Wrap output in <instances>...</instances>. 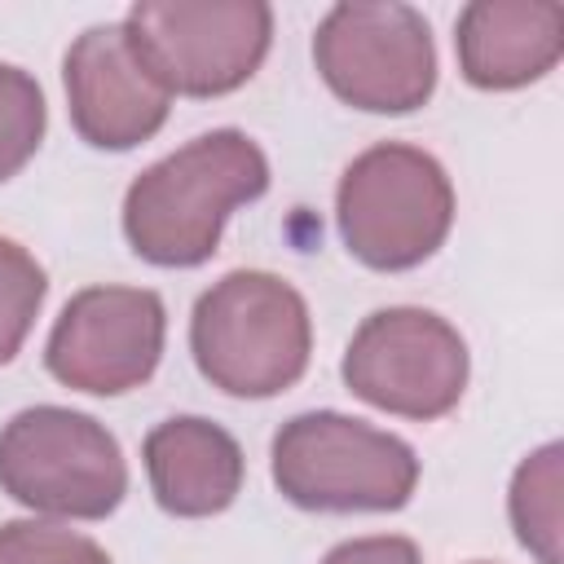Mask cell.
<instances>
[{"label": "cell", "instance_id": "1", "mask_svg": "<svg viewBox=\"0 0 564 564\" xmlns=\"http://www.w3.org/2000/svg\"><path fill=\"white\" fill-rule=\"evenodd\" d=\"M269 189L264 150L238 128H212L150 163L123 194V238L159 269H194L216 256L234 207Z\"/></svg>", "mask_w": 564, "mask_h": 564}, {"label": "cell", "instance_id": "2", "mask_svg": "<svg viewBox=\"0 0 564 564\" xmlns=\"http://www.w3.org/2000/svg\"><path fill=\"white\" fill-rule=\"evenodd\" d=\"M189 352L198 375L225 397H278L308 370V304L269 269H234L194 300Z\"/></svg>", "mask_w": 564, "mask_h": 564}, {"label": "cell", "instance_id": "3", "mask_svg": "<svg viewBox=\"0 0 564 564\" xmlns=\"http://www.w3.org/2000/svg\"><path fill=\"white\" fill-rule=\"evenodd\" d=\"M278 494L304 511H401L419 489V454L366 419L308 410L286 419L269 445Z\"/></svg>", "mask_w": 564, "mask_h": 564}, {"label": "cell", "instance_id": "4", "mask_svg": "<svg viewBox=\"0 0 564 564\" xmlns=\"http://www.w3.org/2000/svg\"><path fill=\"white\" fill-rule=\"evenodd\" d=\"M335 225L352 260L401 273L432 260L449 238L454 185L436 154L405 141H379L344 167Z\"/></svg>", "mask_w": 564, "mask_h": 564}, {"label": "cell", "instance_id": "5", "mask_svg": "<svg viewBox=\"0 0 564 564\" xmlns=\"http://www.w3.org/2000/svg\"><path fill=\"white\" fill-rule=\"evenodd\" d=\"M0 489L35 516L106 520L128 494V463L93 414L26 405L0 427Z\"/></svg>", "mask_w": 564, "mask_h": 564}, {"label": "cell", "instance_id": "6", "mask_svg": "<svg viewBox=\"0 0 564 564\" xmlns=\"http://www.w3.org/2000/svg\"><path fill=\"white\" fill-rule=\"evenodd\" d=\"M119 26L167 97H225L273 44V9L260 0H137Z\"/></svg>", "mask_w": 564, "mask_h": 564}, {"label": "cell", "instance_id": "7", "mask_svg": "<svg viewBox=\"0 0 564 564\" xmlns=\"http://www.w3.org/2000/svg\"><path fill=\"white\" fill-rule=\"evenodd\" d=\"M313 66L352 110L410 115L436 88L432 26L401 0L330 4L313 31Z\"/></svg>", "mask_w": 564, "mask_h": 564}, {"label": "cell", "instance_id": "8", "mask_svg": "<svg viewBox=\"0 0 564 564\" xmlns=\"http://www.w3.org/2000/svg\"><path fill=\"white\" fill-rule=\"evenodd\" d=\"M344 388L375 410L432 423L449 414L471 375L467 339L432 308H375L348 339L339 361Z\"/></svg>", "mask_w": 564, "mask_h": 564}, {"label": "cell", "instance_id": "9", "mask_svg": "<svg viewBox=\"0 0 564 564\" xmlns=\"http://www.w3.org/2000/svg\"><path fill=\"white\" fill-rule=\"evenodd\" d=\"M167 308L150 286H84L75 291L44 344V366L57 383L93 397L141 388L163 357Z\"/></svg>", "mask_w": 564, "mask_h": 564}, {"label": "cell", "instance_id": "10", "mask_svg": "<svg viewBox=\"0 0 564 564\" xmlns=\"http://www.w3.org/2000/svg\"><path fill=\"white\" fill-rule=\"evenodd\" d=\"M70 128L93 150H132L150 141L172 110V97L128 48L119 22L88 26L62 57Z\"/></svg>", "mask_w": 564, "mask_h": 564}, {"label": "cell", "instance_id": "11", "mask_svg": "<svg viewBox=\"0 0 564 564\" xmlns=\"http://www.w3.org/2000/svg\"><path fill=\"white\" fill-rule=\"evenodd\" d=\"M454 48L471 88H524L560 62L564 9L555 0H471L454 22Z\"/></svg>", "mask_w": 564, "mask_h": 564}, {"label": "cell", "instance_id": "12", "mask_svg": "<svg viewBox=\"0 0 564 564\" xmlns=\"http://www.w3.org/2000/svg\"><path fill=\"white\" fill-rule=\"evenodd\" d=\"M150 494L167 516L203 520L220 516L247 476L242 445L203 414H176L145 432L141 441Z\"/></svg>", "mask_w": 564, "mask_h": 564}, {"label": "cell", "instance_id": "13", "mask_svg": "<svg viewBox=\"0 0 564 564\" xmlns=\"http://www.w3.org/2000/svg\"><path fill=\"white\" fill-rule=\"evenodd\" d=\"M560 458L564 445L546 441L516 467L507 489L511 529L538 564H560Z\"/></svg>", "mask_w": 564, "mask_h": 564}, {"label": "cell", "instance_id": "14", "mask_svg": "<svg viewBox=\"0 0 564 564\" xmlns=\"http://www.w3.org/2000/svg\"><path fill=\"white\" fill-rule=\"evenodd\" d=\"M44 128H48L44 88L35 84L31 70L0 62V185L35 159Z\"/></svg>", "mask_w": 564, "mask_h": 564}, {"label": "cell", "instance_id": "15", "mask_svg": "<svg viewBox=\"0 0 564 564\" xmlns=\"http://www.w3.org/2000/svg\"><path fill=\"white\" fill-rule=\"evenodd\" d=\"M44 295H48L44 264L22 242L0 234V366L13 361L18 348L26 344Z\"/></svg>", "mask_w": 564, "mask_h": 564}, {"label": "cell", "instance_id": "16", "mask_svg": "<svg viewBox=\"0 0 564 564\" xmlns=\"http://www.w3.org/2000/svg\"><path fill=\"white\" fill-rule=\"evenodd\" d=\"M0 564H110V555L66 524L48 520H4L0 524Z\"/></svg>", "mask_w": 564, "mask_h": 564}, {"label": "cell", "instance_id": "17", "mask_svg": "<svg viewBox=\"0 0 564 564\" xmlns=\"http://www.w3.org/2000/svg\"><path fill=\"white\" fill-rule=\"evenodd\" d=\"M322 564H423V555L401 533H375V538H348L330 546Z\"/></svg>", "mask_w": 564, "mask_h": 564}, {"label": "cell", "instance_id": "18", "mask_svg": "<svg viewBox=\"0 0 564 564\" xmlns=\"http://www.w3.org/2000/svg\"><path fill=\"white\" fill-rule=\"evenodd\" d=\"M471 564H489V560H471Z\"/></svg>", "mask_w": 564, "mask_h": 564}]
</instances>
